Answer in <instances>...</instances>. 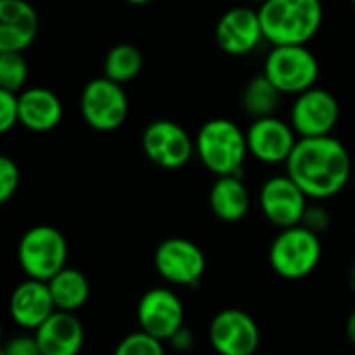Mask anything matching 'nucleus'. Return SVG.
Wrapping results in <instances>:
<instances>
[{
	"label": "nucleus",
	"instance_id": "nucleus-27",
	"mask_svg": "<svg viewBox=\"0 0 355 355\" xmlns=\"http://www.w3.org/2000/svg\"><path fill=\"white\" fill-rule=\"evenodd\" d=\"M19 123V96L0 89V133H8Z\"/></svg>",
	"mask_w": 355,
	"mask_h": 355
},
{
	"label": "nucleus",
	"instance_id": "nucleus-16",
	"mask_svg": "<svg viewBox=\"0 0 355 355\" xmlns=\"http://www.w3.org/2000/svg\"><path fill=\"white\" fill-rule=\"evenodd\" d=\"M56 306L48 283L27 279L15 287L8 300V314L12 322L25 331H37L46 320L56 314Z\"/></svg>",
	"mask_w": 355,
	"mask_h": 355
},
{
	"label": "nucleus",
	"instance_id": "nucleus-13",
	"mask_svg": "<svg viewBox=\"0 0 355 355\" xmlns=\"http://www.w3.org/2000/svg\"><path fill=\"white\" fill-rule=\"evenodd\" d=\"M260 208L262 214L277 225L281 231L300 227L308 210V196L285 175L270 177L260 189Z\"/></svg>",
	"mask_w": 355,
	"mask_h": 355
},
{
	"label": "nucleus",
	"instance_id": "nucleus-2",
	"mask_svg": "<svg viewBox=\"0 0 355 355\" xmlns=\"http://www.w3.org/2000/svg\"><path fill=\"white\" fill-rule=\"evenodd\" d=\"M262 33L275 46H306L320 29L324 8L318 0H268L258 8Z\"/></svg>",
	"mask_w": 355,
	"mask_h": 355
},
{
	"label": "nucleus",
	"instance_id": "nucleus-22",
	"mask_svg": "<svg viewBox=\"0 0 355 355\" xmlns=\"http://www.w3.org/2000/svg\"><path fill=\"white\" fill-rule=\"evenodd\" d=\"M279 100H281V92L264 75L250 79L241 94V106L250 116H254V121L275 116V110L279 108Z\"/></svg>",
	"mask_w": 355,
	"mask_h": 355
},
{
	"label": "nucleus",
	"instance_id": "nucleus-5",
	"mask_svg": "<svg viewBox=\"0 0 355 355\" xmlns=\"http://www.w3.org/2000/svg\"><path fill=\"white\" fill-rule=\"evenodd\" d=\"M322 243L320 237L306 227H293L281 231L268 252L272 270L289 281H300L312 275L320 262Z\"/></svg>",
	"mask_w": 355,
	"mask_h": 355
},
{
	"label": "nucleus",
	"instance_id": "nucleus-3",
	"mask_svg": "<svg viewBox=\"0 0 355 355\" xmlns=\"http://www.w3.org/2000/svg\"><path fill=\"white\" fill-rule=\"evenodd\" d=\"M196 152L202 164L216 177H239L250 154L248 135L237 123L216 116L200 127Z\"/></svg>",
	"mask_w": 355,
	"mask_h": 355
},
{
	"label": "nucleus",
	"instance_id": "nucleus-26",
	"mask_svg": "<svg viewBox=\"0 0 355 355\" xmlns=\"http://www.w3.org/2000/svg\"><path fill=\"white\" fill-rule=\"evenodd\" d=\"M21 183V173L15 160H10L8 156L0 158V202L6 204L19 189Z\"/></svg>",
	"mask_w": 355,
	"mask_h": 355
},
{
	"label": "nucleus",
	"instance_id": "nucleus-23",
	"mask_svg": "<svg viewBox=\"0 0 355 355\" xmlns=\"http://www.w3.org/2000/svg\"><path fill=\"white\" fill-rule=\"evenodd\" d=\"M144 69V56L133 44H116L104 58V77L123 85L135 79Z\"/></svg>",
	"mask_w": 355,
	"mask_h": 355
},
{
	"label": "nucleus",
	"instance_id": "nucleus-8",
	"mask_svg": "<svg viewBox=\"0 0 355 355\" xmlns=\"http://www.w3.org/2000/svg\"><path fill=\"white\" fill-rule=\"evenodd\" d=\"M141 150L156 166L166 171H177L191 160L196 152V141L179 123L168 119H158L144 129Z\"/></svg>",
	"mask_w": 355,
	"mask_h": 355
},
{
	"label": "nucleus",
	"instance_id": "nucleus-10",
	"mask_svg": "<svg viewBox=\"0 0 355 355\" xmlns=\"http://www.w3.org/2000/svg\"><path fill=\"white\" fill-rule=\"evenodd\" d=\"M139 331L158 339L171 341L185 327V308L179 295L166 287H154L146 291L137 304Z\"/></svg>",
	"mask_w": 355,
	"mask_h": 355
},
{
	"label": "nucleus",
	"instance_id": "nucleus-21",
	"mask_svg": "<svg viewBox=\"0 0 355 355\" xmlns=\"http://www.w3.org/2000/svg\"><path fill=\"white\" fill-rule=\"evenodd\" d=\"M48 287H50V293H52V300H54V306H56L58 312L75 314L89 300V281H87V277L81 270L71 268V266L60 270L48 283Z\"/></svg>",
	"mask_w": 355,
	"mask_h": 355
},
{
	"label": "nucleus",
	"instance_id": "nucleus-25",
	"mask_svg": "<svg viewBox=\"0 0 355 355\" xmlns=\"http://www.w3.org/2000/svg\"><path fill=\"white\" fill-rule=\"evenodd\" d=\"M112 355H166L162 341L137 331L121 339Z\"/></svg>",
	"mask_w": 355,
	"mask_h": 355
},
{
	"label": "nucleus",
	"instance_id": "nucleus-28",
	"mask_svg": "<svg viewBox=\"0 0 355 355\" xmlns=\"http://www.w3.org/2000/svg\"><path fill=\"white\" fill-rule=\"evenodd\" d=\"M302 227H306L308 231H312L314 235H322L331 229V214L327 208L322 206H308L306 214H304V223Z\"/></svg>",
	"mask_w": 355,
	"mask_h": 355
},
{
	"label": "nucleus",
	"instance_id": "nucleus-31",
	"mask_svg": "<svg viewBox=\"0 0 355 355\" xmlns=\"http://www.w3.org/2000/svg\"><path fill=\"white\" fill-rule=\"evenodd\" d=\"M345 333H347V339L355 345V310L352 312V316L347 318V327H345Z\"/></svg>",
	"mask_w": 355,
	"mask_h": 355
},
{
	"label": "nucleus",
	"instance_id": "nucleus-11",
	"mask_svg": "<svg viewBox=\"0 0 355 355\" xmlns=\"http://www.w3.org/2000/svg\"><path fill=\"white\" fill-rule=\"evenodd\" d=\"M339 116L341 108L337 98L322 87H312L304 92L295 98L291 106V127L300 139L333 135Z\"/></svg>",
	"mask_w": 355,
	"mask_h": 355
},
{
	"label": "nucleus",
	"instance_id": "nucleus-7",
	"mask_svg": "<svg viewBox=\"0 0 355 355\" xmlns=\"http://www.w3.org/2000/svg\"><path fill=\"white\" fill-rule=\"evenodd\" d=\"M79 108L83 121L92 129L100 133H108L125 123L129 114V100L123 85L102 75L85 83L79 98Z\"/></svg>",
	"mask_w": 355,
	"mask_h": 355
},
{
	"label": "nucleus",
	"instance_id": "nucleus-30",
	"mask_svg": "<svg viewBox=\"0 0 355 355\" xmlns=\"http://www.w3.org/2000/svg\"><path fill=\"white\" fill-rule=\"evenodd\" d=\"M168 343H171V347L177 349V352H189V349L193 347V333H191L187 327H183Z\"/></svg>",
	"mask_w": 355,
	"mask_h": 355
},
{
	"label": "nucleus",
	"instance_id": "nucleus-9",
	"mask_svg": "<svg viewBox=\"0 0 355 355\" xmlns=\"http://www.w3.org/2000/svg\"><path fill=\"white\" fill-rule=\"evenodd\" d=\"M154 266L166 283L177 287H196L206 272V256L193 241L171 237L156 248Z\"/></svg>",
	"mask_w": 355,
	"mask_h": 355
},
{
	"label": "nucleus",
	"instance_id": "nucleus-34",
	"mask_svg": "<svg viewBox=\"0 0 355 355\" xmlns=\"http://www.w3.org/2000/svg\"><path fill=\"white\" fill-rule=\"evenodd\" d=\"M354 6H355V2H354Z\"/></svg>",
	"mask_w": 355,
	"mask_h": 355
},
{
	"label": "nucleus",
	"instance_id": "nucleus-19",
	"mask_svg": "<svg viewBox=\"0 0 355 355\" xmlns=\"http://www.w3.org/2000/svg\"><path fill=\"white\" fill-rule=\"evenodd\" d=\"M62 119V102L48 87H27L19 94V123L33 131H52Z\"/></svg>",
	"mask_w": 355,
	"mask_h": 355
},
{
	"label": "nucleus",
	"instance_id": "nucleus-32",
	"mask_svg": "<svg viewBox=\"0 0 355 355\" xmlns=\"http://www.w3.org/2000/svg\"><path fill=\"white\" fill-rule=\"evenodd\" d=\"M347 281H349V287H352V291H355V260H354V264L349 266V275H347Z\"/></svg>",
	"mask_w": 355,
	"mask_h": 355
},
{
	"label": "nucleus",
	"instance_id": "nucleus-18",
	"mask_svg": "<svg viewBox=\"0 0 355 355\" xmlns=\"http://www.w3.org/2000/svg\"><path fill=\"white\" fill-rule=\"evenodd\" d=\"M42 355H79L85 341V329L75 314L56 312L33 333Z\"/></svg>",
	"mask_w": 355,
	"mask_h": 355
},
{
	"label": "nucleus",
	"instance_id": "nucleus-4",
	"mask_svg": "<svg viewBox=\"0 0 355 355\" xmlns=\"http://www.w3.org/2000/svg\"><path fill=\"white\" fill-rule=\"evenodd\" d=\"M17 258L27 279L50 283L60 270L67 268L69 243L58 229L37 225L23 233L17 248Z\"/></svg>",
	"mask_w": 355,
	"mask_h": 355
},
{
	"label": "nucleus",
	"instance_id": "nucleus-29",
	"mask_svg": "<svg viewBox=\"0 0 355 355\" xmlns=\"http://www.w3.org/2000/svg\"><path fill=\"white\" fill-rule=\"evenodd\" d=\"M0 355H42V352H40V345H37L35 337L21 335V337L10 339V341L2 347Z\"/></svg>",
	"mask_w": 355,
	"mask_h": 355
},
{
	"label": "nucleus",
	"instance_id": "nucleus-33",
	"mask_svg": "<svg viewBox=\"0 0 355 355\" xmlns=\"http://www.w3.org/2000/svg\"><path fill=\"white\" fill-rule=\"evenodd\" d=\"M354 177H355V166H354Z\"/></svg>",
	"mask_w": 355,
	"mask_h": 355
},
{
	"label": "nucleus",
	"instance_id": "nucleus-15",
	"mask_svg": "<svg viewBox=\"0 0 355 355\" xmlns=\"http://www.w3.org/2000/svg\"><path fill=\"white\" fill-rule=\"evenodd\" d=\"M214 37L218 48L229 56L250 54L264 37L258 10L248 6H235L227 10L216 23Z\"/></svg>",
	"mask_w": 355,
	"mask_h": 355
},
{
	"label": "nucleus",
	"instance_id": "nucleus-6",
	"mask_svg": "<svg viewBox=\"0 0 355 355\" xmlns=\"http://www.w3.org/2000/svg\"><path fill=\"white\" fill-rule=\"evenodd\" d=\"M281 94L302 96L316 87L320 64L306 46H275L264 62L262 73Z\"/></svg>",
	"mask_w": 355,
	"mask_h": 355
},
{
	"label": "nucleus",
	"instance_id": "nucleus-17",
	"mask_svg": "<svg viewBox=\"0 0 355 355\" xmlns=\"http://www.w3.org/2000/svg\"><path fill=\"white\" fill-rule=\"evenodd\" d=\"M40 19L37 10L25 0L0 2V54H23L35 35Z\"/></svg>",
	"mask_w": 355,
	"mask_h": 355
},
{
	"label": "nucleus",
	"instance_id": "nucleus-1",
	"mask_svg": "<svg viewBox=\"0 0 355 355\" xmlns=\"http://www.w3.org/2000/svg\"><path fill=\"white\" fill-rule=\"evenodd\" d=\"M349 150L333 135L300 139L287 160V175L312 200L337 196L354 175Z\"/></svg>",
	"mask_w": 355,
	"mask_h": 355
},
{
	"label": "nucleus",
	"instance_id": "nucleus-24",
	"mask_svg": "<svg viewBox=\"0 0 355 355\" xmlns=\"http://www.w3.org/2000/svg\"><path fill=\"white\" fill-rule=\"evenodd\" d=\"M27 62L23 54H0V89L10 94L25 92Z\"/></svg>",
	"mask_w": 355,
	"mask_h": 355
},
{
	"label": "nucleus",
	"instance_id": "nucleus-12",
	"mask_svg": "<svg viewBox=\"0 0 355 355\" xmlns=\"http://www.w3.org/2000/svg\"><path fill=\"white\" fill-rule=\"evenodd\" d=\"M208 339L218 355H254L260 347V329L248 312L227 308L212 318Z\"/></svg>",
	"mask_w": 355,
	"mask_h": 355
},
{
	"label": "nucleus",
	"instance_id": "nucleus-20",
	"mask_svg": "<svg viewBox=\"0 0 355 355\" xmlns=\"http://www.w3.org/2000/svg\"><path fill=\"white\" fill-rule=\"evenodd\" d=\"M210 210L225 223H239L250 210V191L241 177H218L210 187Z\"/></svg>",
	"mask_w": 355,
	"mask_h": 355
},
{
	"label": "nucleus",
	"instance_id": "nucleus-14",
	"mask_svg": "<svg viewBox=\"0 0 355 355\" xmlns=\"http://www.w3.org/2000/svg\"><path fill=\"white\" fill-rule=\"evenodd\" d=\"M245 135L250 154L266 164H287L300 141L293 127L277 116L252 121Z\"/></svg>",
	"mask_w": 355,
	"mask_h": 355
}]
</instances>
